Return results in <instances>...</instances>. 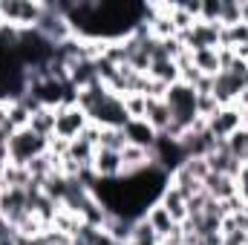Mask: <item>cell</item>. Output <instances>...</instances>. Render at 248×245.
<instances>
[{"mask_svg":"<svg viewBox=\"0 0 248 245\" xmlns=\"http://www.w3.org/2000/svg\"><path fill=\"white\" fill-rule=\"evenodd\" d=\"M165 104H168V110H170V122L176 124V127H182L185 133L193 127V122L199 119V116H196V92H193L190 87H185L182 81H176V84L168 87Z\"/></svg>","mask_w":248,"mask_h":245,"instance_id":"1","label":"cell"},{"mask_svg":"<svg viewBox=\"0 0 248 245\" xmlns=\"http://www.w3.org/2000/svg\"><path fill=\"white\" fill-rule=\"evenodd\" d=\"M44 153H49V138L32 133L29 127H26V130H15V133L9 136V162L26 168L32 159H38V156H44Z\"/></svg>","mask_w":248,"mask_h":245,"instance_id":"2","label":"cell"},{"mask_svg":"<svg viewBox=\"0 0 248 245\" xmlns=\"http://www.w3.org/2000/svg\"><path fill=\"white\" fill-rule=\"evenodd\" d=\"M44 3L35 0H0V26H12V29H35V23L41 20Z\"/></svg>","mask_w":248,"mask_h":245,"instance_id":"3","label":"cell"},{"mask_svg":"<svg viewBox=\"0 0 248 245\" xmlns=\"http://www.w3.org/2000/svg\"><path fill=\"white\" fill-rule=\"evenodd\" d=\"M35 32L41 38H46L52 46H58L63 41H69L75 32H72V23L69 17L58 9V3H44V12H41V20L35 23Z\"/></svg>","mask_w":248,"mask_h":245,"instance_id":"4","label":"cell"},{"mask_svg":"<svg viewBox=\"0 0 248 245\" xmlns=\"http://www.w3.org/2000/svg\"><path fill=\"white\" fill-rule=\"evenodd\" d=\"M87 119L93 124H98V127H119V130H124V124L130 122V116H127V110H124V101L116 92H107V95L87 113Z\"/></svg>","mask_w":248,"mask_h":245,"instance_id":"5","label":"cell"},{"mask_svg":"<svg viewBox=\"0 0 248 245\" xmlns=\"http://www.w3.org/2000/svg\"><path fill=\"white\" fill-rule=\"evenodd\" d=\"M90 124L87 113L78 104H66V107H55V136H61L66 141L78 138L84 133V127Z\"/></svg>","mask_w":248,"mask_h":245,"instance_id":"6","label":"cell"},{"mask_svg":"<svg viewBox=\"0 0 248 245\" xmlns=\"http://www.w3.org/2000/svg\"><path fill=\"white\" fill-rule=\"evenodd\" d=\"M243 127V107L231 104V107H219V113L214 119H208V130L217 141H225L231 133H237Z\"/></svg>","mask_w":248,"mask_h":245,"instance_id":"7","label":"cell"},{"mask_svg":"<svg viewBox=\"0 0 248 245\" xmlns=\"http://www.w3.org/2000/svg\"><path fill=\"white\" fill-rule=\"evenodd\" d=\"M93 173H95L98 182L122 179V153H116V150H104V147H95V156H93Z\"/></svg>","mask_w":248,"mask_h":245,"instance_id":"8","label":"cell"},{"mask_svg":"<svg viewBox=\"0 0 248 245\" xmlns=\"http://www.w3.org/2000/svg\"><path fill=\"white\" fill-rule=\"evenodd\" d=\"M124 136H127L130 144L144 147V150H153V144H156V138H159V133L144 122V119H130V122L124 124Z\"/></svg>","mask_w":248,"mask_h":245,"instance_id":"9","label":"cell"},{"mask_svg":"<svg viewBox=\"0 0 248 245\" xmlns=\"http://www.w3.org/2000/svg\"><path fill=\"white\" fill-rule=\"evenodd\" d=\"M144 219H147V225L156 231V237H159V243L173 231V225H179V222H173V216L168 214V208L162 205V202H153L147 211H144Z\"/></svg>","mask_w":248,"mask_h":245,"instance_id":"10","label":"cell"},{"mask_svg":"<svg viewBox=\"0 0 248 245\" xmlns=\"http://www.w3.org/2000/svg\"><path fill=\"white\" fill-rule=\"evenodd\" d=\"M202 184H205V193L217 202H225V199L237 196V179H231L225 173H208Z\"/></svg>","mask_w":248,"mask_h":245,"instance_id":"11","label":"cell"},{"mask_svg":"<svg viewBox=\"0 0 248 245\" xmlns=\"http://www.w3.org/2000/svg\"><path fill=\"white\" fill-rule=\"evenodd\" d=\"M159 202L168 208V214L173 216V222H185L187 219V199L173 187V184L168 182L165 184V190H162V196H159Z\"/></svg>","mask_w":248,"mask_h":245,"instance_id":"12","label":"cell"},{"mask_svg":"<svg viewBox=\"0 0 248 245\" xmlns=\"http://www.w3.org/2000/svg\"><path fill=\"white\" fill-rule=\"evenodd\" d=\"M95 81H98L95 61H72L69 63V87L72 90H84V87H90Z\"/></svg>","mask_w":248,"mask_h":245,"instance_id":"13","label":"cell"},{"mask_svg":"<svg viewBox=\"0 0 248 245\" xmlns=\"http://www.w3.org/2000/svg\"><path fill=\"white\" fill-rule=\"evenodd\" d=\"M144 122L150 124L159 136L170 127V110H168L165 98H147V113H144Z\"/></svg>","mask_w":248,"mask_h":245,"instance_id":"14","label":"cell"},{"mask_svg":"<svg viewBox=\"0 0 248 245\" xmlns=\"http://www.w3.org/2000/svg\"><path fill=\"white\" fill-rule=\"evenodd\" d=\"M133 225H136V219H130V216H116V214H110V219H107V225H104V231L116 240V243L122 245H130L133 243Z\"/></svg>","mask_w":248,"mask_h":245,"instance_id":"15","label":"cell"},{"mask_svg":"<svg viewBox=\"0 0 248 245\" xmlns=\"http://www.w3.org/2000/svg\"><path fill=\"white\" fill-rule=\"evenodd\" d=\"M29 130L38 133V136H44V138H52V136H55V110H52V107L35 110L32 119H29Z\"/></svg>","mask_w":248,"mask_h":245,"instance_id":"16","label":"cell"},{"mask_svg":"<svg viewBox=\"0 0 248 245\" xmlns=\"http://www.w3.org/2000/svg\"><path fill=\"white\" fill-rule=\"evenodd\" d=\"M190 58H193V66L208 78L222 72L219 69V49H199V52H190Z\"/></svg>","mask_w":248,"mask_h":245,"instance_id":"17","label":"cell"},{"mask_svg":"<svg viewBox=\"0 0 248 245\" xmlns=\"http://www.w3.org/2000/svg\"><path fill=\"white\" fill-rule=\"evenodd\" d=\"M93 156H95V147H93L90 141H84V138H72V141H69L66 159L75 162L78 168H93Z\"/></svg>","mask_w":248,"mask_h":245,"instance_id":"18","label":"cell"},{"mask_svg":"<svg viewBox=\"0 0 248 245\" xmlns=\"http://www.w3.org/2000/svg\"><path fill=\"white\" fill-rule=\"evenodd\" d=\"M225 150H228L237 162L246 165V159H248V130L246 127H240L237 133H231V136L225 138Z\"/></svg>","mask_w":248,"mask_h":245,"instance_id":"19","label":"cell"},{"mask_svg":"<svg viewBox=\"0 0 248 245\" xmlns=\"http://www.w3.org/2000/svg\"><path fill=\"white\" fill-rule=\"evenodd\" d=\"M127 144H130V141H127L124 130H119V127H101V138H98V147L122 153L124 147H127Z\"/></svg>","mask_w":248,"mask_h":245,"instance_id":"20","label":"cell"},{"mask_svg":"<svg viewBox=\"0 0 248 245\" xmlns=\"http://www.w3.org/2000/svg\"><path fill=\"white\" fill-rule=\"evenodd\" d=\"M122 101H124V110H127L130 119H144V113H147V95L130 92V95H122Z\"/></svg>","mask_w":248,"mask_h":245,"instance_id":"21","label":"cell"},{"mask_svg":"<svg viewBox=\"0 0 248 245\" xmlns=\"http://www.w3.org/2000/svg\"><path fill=\"white\" fill-rule=\"evenodd\" d=\"M219 113V101L214 98V92H205V95H196V116L202 119V122H208V119H214Z\"/></svg>","mask_w":248,"mask_h":245,"instance_id":"22","label":"cell"},{"mask_svg":"<svg viewBox=\"0 0 248 245\" xmlns=\"http://www.w3.org/2000/svg\"><path fill=\"white\" fill-rule=\"evenodd\" d=\"M219 15H222V0H202V6H199L202 23H219Z\"/></svg>","mask_w":248,"mask_h":245,"instance_id":"23","label":"cell"},{"mask_svg":"<svg viewBox=\"0 0 248 245\" xmlns=\"http://www.w3.org/2000/svg\"><path fill=\"white\" fill-rule=\"evenodd\" d=\"M240 20V0H222V15H219V26H237Z\"/></svg>","mask_w":248,"mask_h":245,"instance_id":"24","label":"cell"},{"mask_svg":"<svg viewBox=\"0 0 248 245\" xmlns=\"http://www.w3.org/2000/svg\"><path fill=\"white\" fill-rule=\"evenodd\" d=\"M182 168H185L193 179H199V182H205V176L211 173V168H208V162H205V159H185V162H182Z\"/></svg>","mask_w":248,"mask_h":245,"instance_id":"25","label":"cell"},{"mask_svg":"<svg viewBox=\"0 0 248 245\" xmlns=\"http://www.w3.org/2000/svg\"><path fill=\"white\" fill-rule=\"evenodd\" d=\"M248 234L246 231H222V245H246Z\"/></svg>","mask_w":248,"mask_h":245,"instance_id":"26","label":"cell"},{"mask_svg":"<svg viewBox=\"0 0 248 245\" xmlns=\"http://www.w3.org/2000/svg\"><path fill=\"white\" fill-rule=\"evenodd\" d=\"M0 162H9V133L0 130Z\"/></svg>","mask_w":248,"mask_h":245,"instance_id":"27","label":"cell"},{"mask_svg":"<svg viewBox=\"0 0 248 245\" xmlns=\"http://www.w3.org/2000/svg\"><path fill=\"white\" fill-rule=\"evenodd\" d=\"M240 20L248 26V0H240Z\"/></svg>","mask_w":248,"mask_h":245,"instance_id":"28","label":"cell"},{"mask_svg":"<svg viewBox=\"0 0 248 245\" xmlns=\"http://www.w3.org/2000/svg\"><path fill=\"white\" fill-rule=\"evenodd\" d=\"M237 104H240V107H248V87L243 90V95H240V101H237Z\"/></svg>","mask_w":248,"mask_h":245,"instance_id":"29","label":"cell"},{"mask_svg":"<svg viewBox=\"0 0 248 245\" xmlns=\"http://www.w3.org/2000/svg\"><path fill=\"white\" fill-rule=\"evenodd\" d=\"M243 127L248 130V107H243Z\"/></svg>","mask_w":248,"mask_h":245,"instance_id":"30","label":"cell"},{"mask_svg":"<svg viewBox=\"0 0 248 245\" xmlns=\"http://www.w3.org/2000/svg\"><path fill=\"white\" fill-rule=\"evenodd\" d=\"M246 162H248V159H246Z\"/></svg>","mask_w":248,"mask_h":245,"instance_id":"31","label":"cell"},{"mask_svg":"<svg viewBox=\"0 0 248 245\" xmlns=\"http://www.w3.org/2000/svg\"><path fill=\"white\" fill-rule=\"evenodd\" d=\"M246 245H248V243H246Z\"/></svg>","mask_w":248,"mask_h":245,"instance_id":"32","label":"cell"}]
</instances>
